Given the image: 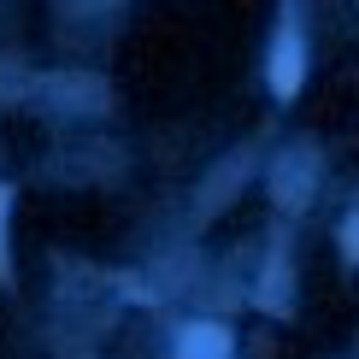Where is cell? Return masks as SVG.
<instances>
[{"label":"cell","mask_w":359,"mask_h":359,"mask_svg":"<svg viewBox=\"0 0 359 359\" xmlns=\"http://www.w3.org/2000/svg\"><path fill=\"white\" fill-rule=\"evenodd\" d=\"M271 88L277 95H294V88H301V41L294 36H283L277 53H271Z\"/></svg>","instance_id":"cell-1"},{"label":"cell","mask_w":359,"mask_h":359,"mask_svg":"<svg viewBox=\"0 0 359 359\" xmlns=\"http://www.w3.org/2000/svg\"><path fill=\"white\" fill-rule=\"evenodd\" d=\"M306 189H312L306 154H289V159H283V171H277V201H283V206H289V212H294V206L306 201Z\"/></svg>","instance_id":"cell-2"},{"label":"cell","mask_w":359,"mask_h":359,"mask_svg":"<svg viewBox=\"0 0 359 359\" xmlns=\"http://www.w3.org/2000/svg\"><path fill=\"white\" fill-rule=\"evenodd\" d=\"M183 359H230V336L218 324H194L183 330Z\"/></svg>","instance_id":"cell-3"},{"label":"cell","mask_w":359,"mask_h":359,"mask_svg":"<svg viewBox=\"0 0 359 359\" xmlns=\"http://www.w3.org/2000/svg\"><path fill=\"white\" fill-rule=\"evenodd\" d=\"M0 212H6V189H0Z\"/></svg>","instance_id":"cell-4"}]
</instances>
